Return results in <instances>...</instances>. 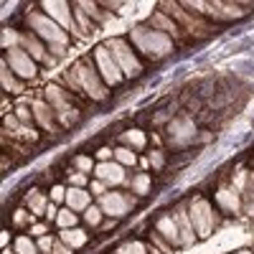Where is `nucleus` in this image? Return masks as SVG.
<instances>
[{
  "label": "nucleus",
  "instance_id": "obj_9",
  "mask_svg": "<svg viewBox=\"0 0 254 254\" xmlns=\"http://www.w3.org/2000/svg\"><path fill=\"white\" fill-rule=\"evenodd\" d=\"M135 206V198L132 196H125V193H104L99 198V208L104 214H110L112 219H122L132 211Z\"/></svg>",
  "mask_w": 254,
  "mask_h": 254
},
{
  "label": "nucleus",
  "instance_id": "obj_29",
  "mask_svg": "<svg viewBox=\"0 0 254 254\" xmlns=\"http://www.w3.org/2000/svg\"><path fill=\"white\" fill-rule=\"evenodd\" d=\"M132 190H135L137 196H147V193H150V178H147L145 173H140V176L132 181Z\"/></svg>",
  "mask_w": 254,
  "mask_h": 254
},
{
  "label": "nucleus",
  "instance_id": "obj_3",
  "mask_svg": "<svg viewBox=\"0 0 254 254\" xmlns=\"http://www.w3.org/2000/svg\"><path fill=\"white\" fill-rule=\"evenodd\" d=\"M69 81H71L74 89L87 92L92 99H104L107 97V87H104V81L97 76V69H92L89 61H79L76 66L69 71Z\"/></svg>",
  "mask_w": 254,
  "mask_h": 254
},
{
  "label": "nucleus",
  "instance_id": "obj_14",
  "mask_svg": "<svg viewBox=\"0 0 254 254\" xmlns=\"http://www.w3.org/2000/svg\"><path fill=\"white\" fill-rule=\"evenodd\" d=\"M92 206V193L89 190H84V188H69L66 190V208L71 211H87Z\"/></svg>",
  "mask_w": 254,
  "mask_h": 254
},
{
  "label": "nucleus",
  "instance_id": "obj_27",
  "mask_svg": "<svg viewBox=\"0 0 254 254\" xmlns=\"http://www.w3.org/2000/svg\"><path fill=\"white\" fill-rule=\"evenodd\" d=\"M15 254H38V244L31 237H18L15 239Z\"/></svg>",
  "mask_w": 254,
  "mask_h": 254
},
{
  "label": "nucleus",
  "instance_id": "obj_8",
  "mask_svg": "<svg viewBox=\"0 0 254 254\" xmlns=\"http://www.w3.org/2000/svg\"><path fill=\"white\" fill-rule=\"evenodd\" d=\"M5 64L10 66V71H13L15 76H20V79H33L36 71H38L33 56H31L26 49H10V51L5 54Z\"/></svg>",
  "mask_w": 254,
  "mask_h": 254
},
{
  "label": "nucleus",
  "instance_id": "obj_11",
  "mask_svg": "<svg viewBox=\"0 0 254 254\" xmlns=\"http://www.w3.org/2000/svg\"><path fill=\"white\" fill-rule=\"evenodd\" d=\"M44 10L51 20H56V23L66 31V28H74V5L69 3H61V0H46L44 3Z\"/></svg>",
  "mask_w": 254,
  "mask_h": 254
},
{
  "label": "nucleus",
  "instance_id": "obj_7",
  "mask_svg": "<svg viewBox=\"0 0 254 254\" xmlns=\"http://www.w3.org/2000/svg\"><path fill=\"white\" fill-rule=\"evenodd\" d=\"M94 64H97L99 76H102L104 84L115 87V84L122 81V69H120V64L115 61V56L110 54L107 46H97V49H94Z\"/></svg>",
  "mask_w": 254,
  "mask_h": 254
},
{
  "label": "nucleus",
  "instance_id": "obj_42",
  "mask_svg": "<svg viewBox=\"0 0 254 254\" xmlns=\"http://www.w3.org/2000/svg\"><path fill=\"white\" fill-rule=\"evenodd\" d=\"M54 254H71V249L64 244V242H56V247H54Z\"/></svg>",
  "mask_w": 254,
  "mask_h": 254
},
{
  "label": "nucleus",
  "instance_id": "obj_25",
  "mask_svg": "<svg viewBox=\"0 0 254 254\" xmlns=\"http://www.w3.org/2000/svg\"><path fill=\"white\" fill-rule=\"evenodd\" d=\"M23 41V33H18L15 28H3V49L10 51V49H18V44Z\"/></svg>",
  "mask_w": 254,
  "mask_h": 254
},
{
  "label": "nucleus",
  "instance_id": "obj_22",
  "mask_svg": "<svg viewBox=\"0 0 254 254\" xmlns=\"http://www.w3.org/2000/svg\"><path fill=\"white\" fill-rule=\"evenodd\" d=\"M0 76H3V89L5 92H20V84L15 81V74L10 71V66L3 59V66H0Z\"/></svg>",
  "mask_w": 254,
  "mask_h": 254
},
{
  "label": "nucleus",
  "instance_id": "obj_46",
  "mask_svg": "<svg viewBox=\"0 0 254 254\" xmlns=\"http://www.w3.org/2000/svg\"><path fill=\"white\" fill-rule=\"evenodd\" d=\"M150 254H160V252H158V249H150Z\"/></svg>",
  "mask_w": 254,
  "mask_h": 254
},
{
  "label": "nucleus",
  "instance_id": "obj_43",
  "mask_svg": "<svg viewBox=\"0 0 254 254\" xmlns=\"http://www.w3.org/2000/svg\"><path fill=\"white\" fill-rule=\"evenodd\" d=\"M33 234L36 237H46V226L44 224H33Z\"/></svg>",
  "mask_w": 254,
  "mask_h": 254
},
{
  "label": "nucleus",
  "instance_id": "obj_5",
  "mask_svg": "<svg viewBox=\"0 0 254 254\" xmlns=\"http://www.w3.org/2000/svg\"><path fill=\"white\" fill-rule=\"evenodd\" d=\"M188 216H190V224H193V229H196V237H201V239H206L211 231H214V226H216L214 211H211V206L203 198H193V201H190Z\"/></svg>",
  "mask_w": 254,
  "mask_h": 254
},
{
  "label": "nucleus",
  "instance_id": "obj_44",
  "mask_svg": "<svg viewBox=\"0 0 254 254\" xmlns=\"http://www.w3.org/2000/svg\"><path fill=\"white\" fill-rule=\"evenodd\" d=\"M239 254H254V252H249V249H242V252H239Z\"/></svg>",
  "mask_w": 254,
  "mask_h": 254
},
{
  "label": "nucleus",
  "instance_id": "obj_19",
  "mask_svg": "<svg viewBox=\"0 0 254 254\" xmlns=\"http://www.w3.org/2000/svg\"><path fill=\"white\" fill-rule=\"evenodd\" d=\"M158 234L178 247V226H176V219L173 216H160L158 219Z\"/></svg>",
  "mask_w": 254,
  "mask_h": 254
},
{
  "label": "nucleus",
  "instance_id": "obj_16",
  "mask_svg": "<svg viewBox=\"0 0 254 254\" xmlns=\"http://www.w3.org/2000/svg\"><path fill=\"white\" fill-rule=\"evenodd\" d=\"M64 244H66L69 249H81V247H87V242H89V237H87V231L84 229H64L61 231V237H59Z\"/></svg>",
  "mask_w": 254,
  "mask_h": 254
},
{
  "label": "nucleus",
  "instance_id": "obj_38",
  "mask_svg": "<svg viewBox=\"0 0 254 254\" xmlns=\"http://www.w3.org/2000/svg\"><path fill=\"white\" fill-rule=\"evenodd\" d=\"M99 163H110V158H115V150H110V147H102V150L97 153Z\"/></svg>",
  "mask_w": 254,
  "mask_h": 254
},
{
  "label": "nucleus",
  "instance_id": "obj_28",
  "mask_svg": "<svg viewBox=\"0 0 254 254\" xmlns=\"http://www.w3.org/2000/svg\"><path fill=\"white\" fill-rule=\"evenodd\" d=\"M117 254H150V249H147L142 242H125L120 249H117Z\"/></svg>",
  "mask_w": 254,
  "mask_h": 254
},
{
  "label": "nucleus",
  "instance_id": "obj_34",
  "mask_svg": "<svg viewBox=\"0 0 254 254\" xmlns=\"http://www.w3.org/2000/svg\"><path fill=\"white\" fill-rule=\"evenodd\" d=\"M74 15H76L79 26H81V33H87V31H89V20H87V15H84V8H81L79 3L74 5Z\"/></svg>",
  "mask_w": 254,
  "mask_h": 254
},
{
  "label": "nucleus",
  "instance_id": "obj_39",
  "mask_svg": "<svg viewBox=\"0 0 254 254\" xmlns=\"http://www.w3.org/2000/svg\"><path fill=\"white\" fill-rule=\"evenodd\" d=\"M71 183H74V188H84V186H87V176H84V173H74Z\"/></svg>",
  "mask_w": 254,
  "mask_h": 254
},
{
  "label": "nucleus",
  "instance_id": "obj_35",
  "mask_svg": "<svg viewBox=\"0 0 254 254\" xmlns=\"http://www.w3.org/2000/svg\"><path fill=\"white\" fill-rule=\"evenodd\" d=\"M15 117H18L20 122H23V125H31V122H36V120H33V112H28L26 107H18V110H15Z\"/></svg>",
  "mask_w": 254,
  "mask_h": 254
},
{
  "label": "nucleus",
  "instance_id": "obj_2",
  "mask_svg": "<svg viewBox=\"0 0 254 254\" xmlns=\"http://www.w3.org/2000/svg\"><path fill=\"white\" fill-rule=\"evenodd\" d=\"M28 26H31V31H36V36H41L44 41H49L51 49H54L56 54H64V51H66L69 36H66V31H64V28L56 23V20H51L49 15L38 13V10L28 13Z\"/></svg>",
  "mask_w": 254,
  "mask_h": 254
},
{
  "label": "nucleus",
  "instance_id": "obj_41",
  "mask_svg": "<svg viewBox=\"0 0 254 254\" xmlns=\"http://www.w3.org/2000/svg\"><path fill=\"white\" fill-rule=\"evenodd\" d=\"M150 165H155V168H163L165 165V160H163V153H150Z\"/></svg>",
  "mask_w": 254,
  "mask_h": 254
},
{
  "label": "nucleus",
  "instance_id": "obj_13",
  "mask_svg": "<svg viewBox=\"0 0 254 254\" xmlns=\"http://www.w3.org/2000/svg\"><path fill=\"white\" fill-rule=\"evenodd\" d=\"M176 226H178V247H190L196 242V229L190 224V216L186 208H176Z\"/></svg>",
  "mask_w": 254,
  "mask_h": 254
},
{
  "label": "nucleus",
  "instance_id": "obj_32",
  "mask_svg": "<svg viewBox=\"0 0 254 254\" xmlns=\"http://www.w3.org/2000/svg\"><path fill=\"white\" fill-rule=\"evenodd\" d=\"M36 244H38V252H44V254H54V247H56L54 237H49V234H46V237H41Z\"/></svg>",
  "mask_w": 254,
  "mask_h": 254
},
{
  "label": "nucleus",
  "instance_id": "obj_10",
  "mask_svg": "<svg viewBox=\"0 0 254 254\" xmlns=\"http://www.w3.org/2000/svg\"><path fill=\"white\" fill-rule=\"evenodd\" d=\"M168 132H171V145L173 147H183L196 137V125H193L190 117H176L171 122V127H168Z\"/></svg>",
  "mask_w": 254,
  "mask_h": 254
},
{
  "label": "nucleus",
  "instance_id": "obj_24",
  "mask_svg": "<svg viewBox=\"0 0 254 254\" xmlns=\"http://www.w3.org/2000/svg\"><path fill=\"white\" fill-rule=\"evenodd\" d=\"M150 23H153V28L155 31H160V33H178V28L171 23V20H168V15H163V13H153L150 15Z\"/></svg>",
  "mask_w": 254,
  "mask_h": 254
},
{
  "label": "nucleus",
  "instance_id": "obj_33",
  "mask_svg": "<svg viewBox=\"0 0 254 254\" xmlns=\"http://www.w3.org/2000/svg\"><path fill=\"white\" fill-rule=\"evenodd\" d=\"M66 190H69V188H64V186H54L51 193H49V198H51L54 203H61V201L66 203Z\"/></svg>",
  "mask_w": 254,
  "mask_h": 254
},
{
  "label": "nucleus",
  "instance_id": "obj_15",
  "mask_svg": "<svg viewBox=\"0 0 254 254\" xmlns=\"http://www.w3.org/2000/svg\"><path fill=\"white\" fill-rule=\"evenodd\" d=\"M31 112H33V120H36V125H41L44 130H56V115L51 112V107L49 104H44V102H33L31 104Z\"/></svg>",
  "mask_w": 254,
  "mask_h": 254
},
{
  "label": "nucleus",
  "instance_id": "obj_26",
  "mask_svg": "<svg viewBox=\"0 0 254 254\" xmlns=\"http://www.w3.org/2000/svg\"><path fill=\"white\" fill-rule=\"evenodd\" d=\"M115 158H117V163H120V165H125V168L137 163L135 150H130V147H125V145H122V147H115Z\"/></svg>",
  "mask_w": 254,
  "mask_h": 254
},
{
  "label": "nucleus",
  "instance_id": "obj_4",
  "mask_svg": "<svg viewBox=\"0 0 254 254\" xmlns=\"http://www.w3.org/2000/svg\"><path fill=\"white\" fill-rule=\"evenodd\" d=\"M46 97H49V104H51L56 120L64 127H71L79 120V110H76L74 97L69 92H64L61 87H56V84H49V87H46Z\"/></svg>",
  "mask_w": 254,
  "mask_h": 254
},
{
  "label": "nucleus",
  "instance_id": "obj_37",
  "mask_svg": "<svg viewBox=\"0 0 254 254\" xmlns=\"http://www.w3.org/2000/svg\"><path fill=\"white\" fill-rule=\"evenodd\" d=\"M26 216H28V214H26V211H23V208H18V211H13V219H10V221H13L15 226H23V224L28 221Z\"/></svg>",
  "mask_w": 254,
  "mask_h": 254
},
{
  "label": "nucleus",
  "instance_id": "obj_45",
  "mask_svg": "<svg viewBox=\"0 0 254 254\" xmlns=\"http://www.w3.org/2000/svg\"><path fill=\"white\" fill-rule=\"evenodd\" d=\"M3 254H13V252H10V249H8V247H5V252H3Z\"/></svg>",
  "mask_w": 254,
  "mask_h": 254
},
{
  "label": "nucleus",
  "instance_id": "obj_23",
  "mask_svg": "<svg viewBox=\"0 0 254 254\" xmlns=\"http://www.w3.org/2000/svg\"><path fill=\"white\" fill-rule=\"evenodd\" d=\"M76 211H71V208H61L59 211V216H56V226H61V231L64 229H76Z\"/></svg>",
  "mask_w": 254,
  "mask_h": 254
},
{
  "label": "nucleus",
  "instance_id": "obj_12",
  "mask_svg": "<svg viewBox=\"0 0 254 254\" xmlns=\"http://www.w3.org/2000/svg\"><path fill=\"white\" fill-rule=\"evenodd\" d=\"M94 176H97V181H102L104 186H122L125 183V165H120L117 160L112 163H99L97 168H94Z\"/></svg>",
  "mask_w": 254,
  "mask_h": 254
},
{
  "label": "nucleus",
  "instance_id": "obj_31",
  "mask_svg": "<svg viewBox=\"0 0 254 254\" xmlns=\"http://www.w3.org/2000/svg\"><path fill=\"white\" fill-rule=\"evenodd\" d=\"M74 165L79 168V173H89L92 168H97V165L92 163V158H89V155H76V158H74Z\"/></svg>",
  "mask_w": 254,
  "mask_h": 254
},
{
  "label": "nucleus",
  "instance_id": "obj_1",
  "mask_svg": "<svg viewBox=\"0 0 254 254\" xmlns=\"http://www.w3.org/2000/svg\"><path fill=\"white\" fill-rule=\"evenodd\" d=\"M132 44L142 56H150V59H163L173 51V41L168 33L155 31L153 26H137L132 28Z\"/></svg>",
  "mask_w": 254,
  "mask_h": 254
},
{
  "label": "nucleus",
  "instance_id": "obj_30",
  "mask_svg": "<svg viewBox=\"0 0 254 254\" xmlns=\"http://www.w3.org/2000/svg\"><path fill=\"white\" fill-rule=\"evenodd\" d=\"M102 214L104 211L99 206H89L87 211H84V221H87L89 226H102Z\"/></svg>",
  "mask_w": 254,
  "mask_h": 254
},
{
  "label": "nucleus",
  "instance_id": "obj_17",
  "mask_svg": "<svg viewBox=\"0 0 254 254\" xmlns=\"http://www.w3.org/2000/svg\"><path fill=\"white\" fill-rule=\"evenodd\" d=\"M216 203H219L224 211H229V214H237L239 206H242V198H239V193H234V190L219 188V190H216Z\"/></svg>",
  "mask_w": 254,
  "mask_h": 254
},
{
  "label": "nucleus",
  "instance_id": "obj_20",
  "mask_svg": "<svg viewBox=\"0 0 254 254\" xmlns=\"http://www.w3.org/2000/svg\"><path fill=\"white\" fill-rule=\"evenodd\" d=\"M20 44L26 46V51H28L31 56H36V61H44V59H46V49H44V44H41L38 38L23 33V41H20Z\"/></svg>",
  "mask_w": 254,
  "mask_h": 254
},
{
  "label": "nucleus",
  "instance_id": "obj_21",
  "mask_svg": "<svg viewBox=\"0 0 254 254\" xmlns=\"http://www.w3.org/2000/svg\"><path fill=\"white\" fill-rule=\"evenodd\" d=\"M122 142H125V147H137V150H142L145 147V142H147V137H145V132L142 130H127V132H122Z\"/></svg>",
  "mask_w": 254,
  "mask_h": 254
},
{
  "label": "nucleus",
  "instance_id": "obj_36",
  "mask_svg": "<svg viewBox=\"0 0 254 254\" xmlns=\"http://www.w3.org/2000/svg\"><path fill=\"white\" fill-rule=\"evenodd\" d=\"M89 190H92V196H99V198H102L104 193H107V186H104L102 181H94V183L89 186Z\"/></svg>",
  "mask_w": 254,
  "mask_h": 254
},
{
  "label": "nucleus",
  "instance_id": "obj_18",
  "mask_svg": "<svg viewBox=\"0 0 254 254\" xmlns=\"http://www.w3.org/2000/svg\"><path fill=\"white\" fill-rule=\"evenodd\" d=\"M49 203H51V201H49L44 193H41L38 188H31L28 193H26V206H28V211H33L36 216H41V214L46 216V208H49Z\"/></svg>",
  "mask_w": 254,
  "mask_h": 254
},
{
  "label": "nucleus",
  "instance_id": "obj_6",
  "mask_svg": "<svg viewBox=\"0 0 254 254\" xmlns=\"http://www.w3.org/2000/svg\"><path fill=\"white\" fill-rule=\"evenodd\" d=\"M110 49V54L115 56V61L120 64V69H122V74L125 76H140V71H142V66H140V61H137V56H135V51L125 44L122 38H112V41H107L104 44Z\"/></svg>",
  "mask_w": 254,
  "mask_h": 254
},
{
  "label": "nucleus",
  "instance_id": "obj_40",
  "mask_svg": "<svg viewBox=\"0 0 254 254\" xmlns=\"http://www.w3.org/2000/svg\"><path fill=\"white\" fill-rule=\"evenodd\" d=\"M56 216H59V208H56V203L51 201V203H49V208H46V219L56 224Z\"/></svg>",
  "mask_w": 254,
  "mask_h": 254
}]
</instances>
